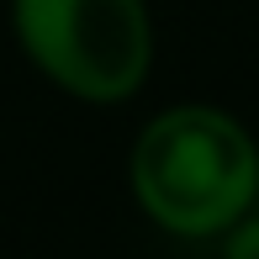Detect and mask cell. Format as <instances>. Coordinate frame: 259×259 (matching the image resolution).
I'll use <instances>...</instances> for the list:
<instances>
[{"mask_svg":"<svg viewBox=\"0 0 259 259\" xmlns=\"http://www.w3.org/2000/svg\"><path fill=\"white\" fill-rule=\"evenodd\" d=\"M127 185L169 238H222L259 201V143L211 101L164 106L133 138Z\"/></svg>","mask_w":259,"mask_h":259,"instance_id":"6da1fadb","label":"cell"},{"mask_svg":"<svg viewBox=\"0 0 259 259\" xmlns=\"http://www.w3.org/2000/svg\"><path fill=\"white\" fill-rule=\"evenodd\" d=\"M27 64L85 106H122L154 69L148 0H11Z\"/></svg>","mask_w":259,"mask_h":259,"instance_id":"7a4b0ae2","label":"cell"},{"mask_svg":"<svg viewBox=\"0 0 259 259\" xmlns=\"http://www.w3.org/2000/svg\"><path fill=\"white\" fill-rule=\"evenodd\" d=\"M222 259H259V211H249L222 233Z\"/></svg>","mask_w":259,"mask_h":259,"instance_id":"3957f363","label":"cell"}]
</instances>
